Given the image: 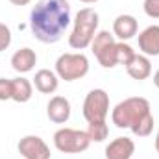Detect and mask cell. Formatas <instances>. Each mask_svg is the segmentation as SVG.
<instances>
[{"instance_id":"1","label":"cell","mask_w":159,"mask_h":159,"mask_svg":"<svg viewBox=\"0 0 159 159\" xmlns=\"http://www.w3.org/2000/svg\"><path fill=\"white\" fill-rule=\"evenodd\" d=\"M70 24V4L67 0H39L30 13V28L35 39L54 44Z\"/></svg>"},{"instance_id":"2","label":"cell","mask_w":159,"mask_h":159,"mask_svg":"<svg viewBox=\"0 0 159 159\" xmlns=\"http://www.w3.org/2000/svg\"><path fill=\"white\" fill-rule=\"evenodd\" d=\"M111 120L120 129L129 128L137 137H148L154 129L150 102L143 96H131L119 102L111 113Z\"/></svg>"},{"instance_id":"3","label":"cell","mask_w":159,"mask_h":159,"mask_svg":"<svg viewBox=\"0 0 159 159\" xmlns=\"http://www.w3.org/2000/svg\"><path fill=\"white\" fill-rule=\"evenodd\" d=\"M98 30V13L93 7H83L76 13L72 34L69 35V44L76 50L91 46Z\"/></svg>"},{"instance_id":"4","label":"cell","mask_w":159,"mask_h":159,"mask_svg":"<svg viewBox=\"0 0 159 159\" xmlns=\"http://www.w3.org/2000/svg\"><path fill=\"white\" fill-rule=\"evenodd\" d=\"M91 144V139L87 131L72 129V128H61L54 133V146L63 154H80L85 152Z\"/></svg>"},{"instance_id":"5","label":"cell","mask_w":159,"mask_h":159,"mask_svg":"<svg viewBox=\"0 0 159 159\" xmlns=\"http://www.w3.org/2000/svg\"><path fill=\"white\" fill-rule=\"evenodd\" d=\"M89 72V59L83 54H61L56 61V74L65 81H74Z\"/></svg>"},{"instance_id":"6","label":"cell","mask_w":159,"mask_h":159,"mask_svg":"<svg viewBox=\"0 0 159 159\" xmlns=\"http://www.w3.org/2000/svg\"><path fill=\"white\" fill-rule=\"evenodd\" d=\"M91 48H93V54L94 57L98 59V63L104 67V69H113L119 65L117 61V48H119V43L115 41V37L102 30V32H96L94 39L91 43Z\"/></svg>"},{"instance_id":"7","label":"cell","mask_w":159,"mask_h":159,"mask_svg":"<svg viewBox=\"0 0 159 159\" xmlns=\"http://www.w3.org/2000/svg\"><path fill=\"white\" fill-rule=\"evenodd\" d=\"M109 113V94L104 89H93L83 100V117L89 124L106 122Z\"/></svg>"},{"instance_id":"8","label":"cell","mask_w":159,"mask_h":159,"mask_svg":"<svg viewBox=\"0 0 159 159\" xmlns=\"http://www.w3.org/2000/svg\"><path fill=\"white\" fill-rule=\"evenodd\" d=\"M19 154L24 159H50L48 144L37 135H26L19 141Z\"/></svg>"},{"instance_id":"9","label":"cell","mask_w":159,"mask_h":159,"mask_svg":"<svg viewBox=\"0 0 159 159\" xmlns=\"http://www.w3.org/2000/svg\"><path fill=\"white\" fill-rule=\"evenodd\" d=\"M135 143L128 137H117L106 146V159H131Z\"/></svg>"},{"instance_id":"10","label":"cell","mask_w":159,"mask_h":159,"mask_svg":"<svg viewBox=\"0 0 159 159\" xmlns=\"http://www.w3.org/2000/svg\"><path fill=\"white\" fill-rule=\"evenodd\" d=\"M46 115L56 124H65L70 119V102L65 96H54L46 106Z\"/></svg>"},{"instance_id":"11","label":"cell","mask_w":159,"mask_h":159,"mask_svg":"<svg viewBox=\"0 0 159 159\" xmlns=\"http://www.w3.org/2000/svg\"><path fill=\"white\" fill-rule=\"evenodd\" d=\"M139 48L144 56H159V26L152 24L139 34Z\"/></svg>"},{"instance_id":"12","label":"cell","mask_w":159,"mask_h":159,"mask_svg":"<svg viewBox=\"0 0 159 159\" xmlns=\"http://www.w3.org/2000/svg\"><path fill=\"white\" fill-rule=\"evenodd\" d=\"M35 63H37V54H35V50H32V48H28V46L17 50V52L11 56V67H13L17 72H20V74L30 72V70L35 67Z\"/></svg>"},{"instance_id":"13","label":"cell","mask_w":159,"mask_h":159,"mask_svg":"<svg viewBox=\"0 0 159 159\" xmlns=\"http://www.w3.org/2000/svg\"><path fill=\"white\" fill-rule=\"evenodd\" d=\"M126 72L131 76L133 80H146L152 74V63L146 56H141V54H135L128 63H126Z\"/></svg>"},{"instance_id":"14","label":"cell","mask_w":159,"mask_h":159,"mask_svg":"<svg viewBox=\"0 0 159 159\" xmlns=\"http://www.w3.org/2000/svg\"><path fill=\"white\" fill-rule=\"evenodd\" d=\"M137 19L131 15H119L113 22V34L120 41H128L137 35Z\"/></svg>"},{"instance_id":"15","label":"cell","mask_w":159,"mask_h":159,"mask_svg":"<svg viewBox=\"0 0 159 159\" xmlns=\"http://www.w3.org/2000/svg\"><path fill=\"white\" fill-rule=\"evenodd\" d=\"M34 83H35V89L43 93V94H52L57 85H59V78L56 72L48 70V69H41L35 72V78H34Z\"/></svg>"},{"instance_id":"16","label":"cell","mask_w":159,"mask_h":159,"mask_svg":"<svg viewBox=\"0 0 159 159\" xmlns=\"http://www.w3.org/2000/svg\"><path fill=\"white\" fill-rule=\"evenodd\" d=\"M34 94V87L30 83V80L26 78H13L11 80V100L24 104L32 98Z\"/></svg>"},{"instance_id":"17","label":"cell","mask_w":159,"mask_h":159,"mask_svg":"<svg viewBox=\"0 0 159 159\" xmlns=\"http://www.w3.org/2000/svg\"><path fill=\"white\" fill-rule=\"evenodd\" d=\"M107 133H109V128H107L106 122H93L87 128V135H89L91 143L93 141L94 143H102L104 139H107Z\"/></svg>"},{"instance_id":"18","label":"cell","mask_w":159,"mask_h":159,"mask_svg":"<svg viewBox=\"0 0 159 159\" xmlns=\"http://www.w3.org/2000/svg\"><path fill=\"white\" fill-rule=\"evenodd\" d=\"M133 56H135V52H133V48L129 44H126L124 41L119 43V48H117V61H119V65H126Z\"/></svg>"},{"instance_id":"19","label":"cell","mask_w":159,"mask_h":159,"mask_svg":"<svg viewBox=\"0 0 159 159\" xmlns=\"http://www.w3.org/2000/svg\"><path fill=\"white\" fill-rule=\"evenodd\" d=\"M9 44H11V30L6 24L0 22V52L7 50Z\"/></svg>"},{"instance_id":"20","label":"cell","mask_w":159,"mask_h":159,"mask_svg":"<svg viewBox=\"0 0 159 159\" xmlns=\"http://www.w3.org/2000/svg\"><path fill=\"white\" fill-rule=\"evenodd\" d=\"M143 9L150 19H159V0H144Z\"/></svg>"},{"instance_id":"21","label":"cell","mask_w":159,"mask_h":159,"mask_svg":"<svg viewBox=\"0 0 159 159\" xmlns=\"http://www.w3.org/2000/svg\"><path fill=\"white\" fill-rule=\"evenodd\" d=\"M0 100H11V80L0 78Z\"/></svg>"},{"instance_id":"22","label":"cell","mask_w":159,"mask_h":159,"mask_svg":"<svg viewBox=\"0 0 159 159\" xmlns=\"http://www.w3.org/2000/svg\"><path fill=\"white\" fill-rule=\"evenodd\" d=\"M13 6H26V4H30V0H9Z\"/></svg>"},{"instance_id":"23","label":"cell","mask_w":159,"mask_h":159,"mask_svg":"<svg viewBox=\"0 0 159 159\" xmlns=\"http://www.w3.org/2000/svg\"><path fill=\"white\" fill-rule=\"evenodd\" d=\"M154 83H156V87L159 89V70H156V74H154Z\"/></svg>"},{"instance_id":"24","label":"cell","mask_w":159,"mask_h":159,"mask_svg":"<svg viewBox=\"0 0 159 159\" xmlns=\"http://www.w3.org/2000/svg\"><path fill=\"white\" fill-rule=\"evenodd\" d=\"M156 150H157V154H159V129H157V135H156Z\"/></svg>"},{"instance_id":"25","label":"cell","mask_w":159,"mask_h":159,"mask_svg":"<svg viewBox=\"0 0 159 159\" xmlns=\"http://www.w3.org/2000/svg\"><path fill=\"white\" fill-rule=\"evenodd\" d=\"M80 2H83V4H94V2H98V0H80Z\"/></svg>"}]
</instances>
